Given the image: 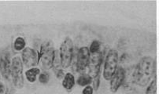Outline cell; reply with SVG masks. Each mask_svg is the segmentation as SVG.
<instances>
[{
  "label": "cell",
  "mask_w": 159,
  "mask_h": 94,
  "mask_svg": "<svg viewBox=\"0 0 159 94\" xmlns=\"http://www.w3.org/2000/svg\"><path fill=\"white\" fill-rule=\"evenodd\" d=\"M155 71V60L150 56L143 57L134 70V82L143 87L146 86L154 76Z\"/></svg>",
  "instance_id": "obj_1"
},
{
  "label": "cell",
  "mask_w": 159,
  "mask_h": 94,
  "mask_svg": "<svg viewBox=\"0 0 159 94\" xmlns=\"http://www.w3.org/2000/svg\"><path fill=\"white\" fill-rule=\"evenodd\" d=\"M38 55L39 61L42 63L43 68L45 70L52 68L56 55V50L53 46L52 42H47L43 44L40 51L38 52Z\"/></svg>",
  "instance_id": "obj_2"
},
{
  "label": "cell",
  "mask_w": 159,
  "mask_h": 94,
  "mask_svg": "<svg viewBox=\"0 0 159 94\" xmlns=\"http://www.w3.org/2000/svg\"><path fill=\"white\" fill-rule=\"evenodd\" d=\"M10 75L12 76L13 82L17 89H22L24 86L23 76V63L19 57L13 58L10 65Z\"/></svg>",
  "instance_id": "obj_3"
},
{
  "label": "cell",
  "mask_w": 159,
  "mask_h": 94,
  "mask_svg": "<svg viewBox=\"0 0 159 94\" xmlns=\"http://www.w3.org/2000/svg\"><path fill=\"white\" fill-rule=\"evenodd\" d=\"M73 57V42L70 38H66L60 46L59 58L62 68H68L71 65Z\"/></svg>",
  "instance_id": "obj_4"
},
{
  "label": "cell",
  "mask_w": 159,
  "mask_h": 94,
  "mask_svg": "<svg viewBox=\"0 0 159 94\" xmlns=\"http://www.w3.org/2000/svg\"><path fill=\"white\" fill-rule=\"evenodd\" d=\"M118 53L115 49H110L105 60L103 69V78L106 80H110L115 73L118 64Z\"/></svg>",
  "instance_id": "obj_5"
},
{
  "label": "cell",
  "mask_w": 159,
  "mask_h": 94,
  "mask_svg": "<svg viewBox=\"0 0 159 94\" xmlns=\"http://www.w3.org/2000/svg\"><path fill=\"white\" fill-rule=\"evenodd\" d=\"M102 62V54L100 51L95 53H92V55L90 54L89 64L88 67H89V75L92 79L99 75Z\"/></svg>",
  "instance_id": "obj_6"
},
{
  "label": "cell",
  "mask_w": 159,
  "mask_h": 94,
  "mask_svg": "<svg viewBox=\"0 0 159 94\" xmlns=\"http://www.w3.org/2000/svg\"><path fill=\"white\" fill-rule=\"evenodd\" d=\"M22 63L28 67H35L39 61L38 53L30 47H26L22 50Z\"/></svg>",
  "instance_id": "obj_7"
},
{
  "label": "cell",
  "mask_w": 159,
  "mask_h": 94,
  "mask_svg": "<svg viewBox=\"0 0 159 94\" xmlns=\"http://www.w3.org/2000/svg\"><path fill=\"white\" fill-rule=\"evenodd\" d=\"M125 79V70L122 67H117L115 73L110 79V90L112 92H116Z\"/></svg>",
  "instance_id": "obj_8"
},
{
  "label": "cell",
  "mask_w": 159,
  "mask_h": 94,
  "mask_svg": "<svg viewBox=\"0 0 159 94\" xmlns=\"http://www.w3.org/2000/svg\"><path fill=\"white\" fill-rule=\"evenodd\" d=\"M90 52L88 47H81L78 51L76 59V69L79 71H83L88 67L90 60Z\"/></svg>",
  "instance_id": "obj_9"
},
{
  "label": "cell",
  "mask_w": 159,
  "mask_h": 94,
  "mask_svg": "<svg viewBox=\"0 0 159 94\" xmlns=\"http://www.w3.org/2000/svg\"><path fill=\"white\" fill-rule=\"evenodd\" d=\"M10 56L7 53H2L0 57V72L5 79H8L10 75Z\"/></svg>",
  "instance_id": "obj_10"
},
{
  "label": "cell",
  "mask_w": 159,
  "mask_h": 94,
  "mask_svg": "<svg viewBox=\"0 0 159 94\" xmlns=\"http://www.w3.org/2000/svg\"><path fill=\"white\" fill-rule=\"evenodd\" d=\"M76 81L75 77L72 73L68 72L65 75L62 81V86L67 91H71L73 86H75Z\"/></svg>",
  "instance_id": "obj_11"
},
{
  "label": "cell",
  "mask_w": 159,
  "mask_h": 94,
  "mask_svg": "<svg viewBox=\"0 0 159 94\" xmlns=\"http://www.w3.org/2000/svg\"><path fill=\"white\" fill-rule=\"evenodd\" d=\"M40 74V70L38 67H32L25 71V77L27 80L31 83H33L36 81L37 75Z\"/></svg>",
  "instance_id": "obj_12"
},
{
  "label": "cell",
  "mask_w": 159,
  "mask_h": 94,
  "mask_svg": "<svg viewBox=\"0 0 159 94\" xmlns=\"http://www.w3.org/2000/svg\"><path fill=\"white\" fill-rule=\"evenodd\" d=\"M76 83L80 86H90V84L92 83V78L89 75L83 74L78 78L76 80Z\"/></svg>",
  "instance_id": "obj_13"
},
{
  "label": "cell",
  "mask_w": 159,
  "mask_h": 94,
  "mask_svg": "<svg viewBox=\"0 0 159 94\" xmlns=\"http://www.w3.org/2000/svg\"><path fill=\"white\" fill-rule=\"evenodd\" d=\"M26 42L24 38L17 37L14 42V49L16 51H21L25 48Z\"/></svg>",
  "instance_id": "obj_14"
},
{
  "label": "cell",
  "mask_w": 159,
  "mask_h": 94,
  "mask_svg": "<svg viewBox=\"0 0 159 94\" xmlns=\"http://www.w3.org/2000/svg\"><path fill=\"white\" fill-rule=\"evenodd\" d=\"M145 94H157V82L155 79L151 81L149 86L146 89Z\"/></svg>",
  "instance_id": "obj_15"
},
{
  "label": "cell",
  "mask_w": 159,
  "mask_h": 94,
  "mask_svg": "<svg viewBox=\"0 0 159 94\" xmlns=\"http://www.w3.org/2000/svg\"><path fill=\"white\" fill-rule=\"evenodd\" d=\"M100 49V42L97 40H94L92 42L89 48L90 53H95L98 52Z\"/></svg>",
  "instance_id": "obj_16"
},
{
  "label": "cell",
  "mask_w": 159,
  "mask_h": 94,
  "mask_svg": "<svg viewBox=\"0 0 159 94\" xmlns=\"http://www.w3.org/2000/svg\"><path fill=\"white\" fill-rule=\"evenodd\" d=\"M50 80L49 75L47 72H42L39 75V81L42 84H47Z\"/></svg>",
  "instance_id": "obj_17"
},
{
  "label": "cell",
  "mask_w": 159,
  "mask_h": 94,
  "mask_svg": "<svg viewBox=\"0 0 159 94\" xmlns=\"http://www.w3.org/2000/svg\"><path fill=\"white\" fill-rule=\"evenodd\" d=\"M92 83H93V89L98 90L100 86V75H98L97 77L92 79Z\"/></svg>",
  "instance_id": "obj_18"
},
{
  "label": "cell",
  "mask_w": 159,
  "mask_h": 94,
  "mask_svg": "<svg viewBox=\"0 0 159 94\" xmlns=\"http://www.w3.org/2000/svg\"><path fill=\"white\" fill-rule=\"evenodd\" d=\"M93 87H92L91 86H87L82 91V94H93Z\"/></svg>",
  "instance_id": "obj_19"
},
{
  "label": "cell",
  "mask_w": 159,
  "mask_h": 94,
  "mask_svg": "<svg viewBox=\"0 0 159 94\" xmlns=\"http://www.w3.org/2000/svg\"><path fill=\"white\" fill-rule=\"evenodd\" d=\"M4 89H5V88H4L3 84L0 82V94H2L4 92Z\"/></svg>",
  "instance_id": "obj_20"
},
{
  "label": "cell",
  "mask_w": 159,
  "mask_h": 94,
  "mask_svg": "<svg viewBox=\"0 0 159 94\" xmlns=\"http://www.w3.org/2000/svg\"><path fill=\"white\" fill-rule=\"evenodd\" d=\"M34 94H36V93H34Z\"/></svg>",
  "instance_id": "obj_21"
}]
</instances>
